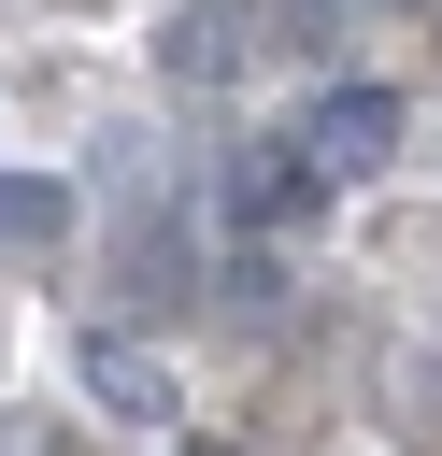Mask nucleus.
<instances>
[{
    "label": "nucleus",
    "mask_w": 442,
    "mask_h": 456,
    "mask_svg": "<svg viewBox=\"0 0 442 456\" xmlns=\"http://www.w3.org/2000/svg\"><path fill=\"white\" fill-rule=\"evenodd\" d=\"M57 228H71V185H43V171H0V242H14V256H43Z\"/></svg>",
    "instance_id": "7ed1b4c3"
},
{
    "label": "nucleus",
    "mask_w": 442,
    "mask_h": 456,
    "mask_svg": "<svg viewBox=\"0 0 442 456\" xmlns=\"http://www.w3.org/2000/svg\"><path fill=\"white\" fill-rule=\"evenodd\" d=\"M242 57H257V14H242V0H185V14H171V71H185V86H228Z\"/></svg>",
    "instance_id": "f03ea898"
},
{
    "label": "nucleus",
    "mask_w": 442,
    "mask_h": 456,
    "mask_svg": "<svg viewBox=\"0 0 442 456\" xmlns=\"http://www.w3.org/2000/svg\"><path fill=\"white\" fill-rule=\"evenodd\" d=\"M285 142H299V157H314L328 185H371V171L399 157V100H385V86H328V100H314V114L285 128Z\"/></svg>",
    "instance_id": "f257e3e1"
}]
</instances>
